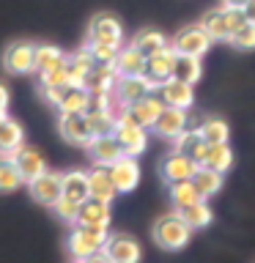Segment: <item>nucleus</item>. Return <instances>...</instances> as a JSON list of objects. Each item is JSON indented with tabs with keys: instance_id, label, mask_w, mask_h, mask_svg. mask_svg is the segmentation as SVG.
I'll use <instances>...</instances> for the list:
<instances>
[{
	"instance_id": "nucleus-1",
	"label": "nucleus",
	"mask_w": 255,
	"mask_h": 263,
	"mask_svg": "<svg viewBox=\"0 0 255 263\" xmlns=\"http://www.w3.org/2000/svg\"><path fill=\"white\" fill-rule=\"evenodd\" d=\"M192 238V228L184 222L178 211H170V214H162L154 225V241L168 252H178L184 250Z\"/></svg>"
},
{
	"instance_id": "nucleus-2",
	"label": "nucleus",
	"mask_w": 255,
	"mask_h": 263,
	"mask_svg": "<svg viewBox=\"0 0 255 263\" xmlns=\"http://www.w3.org/2000/svg\"><path fill=\"white\" fill-rule=\"evenodd\" d=\"M110 236L107 228H85V225H74L69 236V252L74 260H88L90 255L102 252V247Z\"/></svg>"
},
{
	"instance_id": "nucleus-3",
	"label": "nucleus",
	"mask_w": 255,
	"mask_h": 263,
	"mask_svg": "<svg viewBox=\"0 0 255 263\" xmlns=\"http://www.w3.org/2000/svg\"><path fill=\"white\" fill-rule=\"evenodd\" d=\"M192 159L217 173H228L233 167V151H230L228 143H206V140H201L192 151Z\"/></svg>"
},
{
	"instance_id": "nucleus-4",
	"label": "nucleus",
	"mask_w": 255,
	"mask_h": 263,
	"mask_svg": "<svg viewBox=\"0 0 255 263\" xmlns=\"http://www.w3.org/2000/svg\"><path fill=\"white\" fill-rule=\"evenodd\" d=\"M154 90H156V85L145 77V74L118 77V80H115V88H113V102H118V104H121V110H123V107L135 104L137 99H143V96H148V93H154Z\"/></svg>"
},
{
	"instance_id": "nucleus-5",
	"label": "nucleus",
	"mask_w": 255,
	"mask_h": 263,
	"mask_svg": "<svg viewBox=\"0 0 255 263\" xmlns=\"http://www.w3.org/2000/svg\"><path fill=\"white\" fill-rule=\"evenodd\" d=\"M162 110H165V102L159 99V93L154 90V93L137 99L135 104L123 107V110H121V118L137 123V126H143V129H151L154 123H156V118H159Z\"/></svg>"
},
{
	"instance_id": "nucleus-6",
	"label": "nucleus",
	"mask_w": 255,
	"mask_h": 263,
	"mask_svg": "<svg viewBox=\"0 0 255 263\" xmlns=\"http://www.w3.org/2000/svg\"><path fill=\"white\" fill-rule=\"evenodd\" d=\"M58 132H61V137L66 143L82 145V148H88L90 140H94V129H90L85 112H61V118H58Z\"/></svg>"
},
{
	"instance_id": "nucleus-7",
	"label": "nucleus",
	"mask_w": 255,
	"mask_h": 263,
	"mask_svg": "<svg viewBox=\"0 0 255 263\" xmlns=\"http://www.w3.org/2000/svg\"><path fill=\"white\" fill-rule=\"evenodd\" d=\"M102 252L113 263H140V258H143V247L129 233H110L104 247H102Z\"/></svg>"
},
{
	"instance_id": "nucleus-8",
	"label": "nucleus",
	"mask_w": 255,
	"mask_h": 263,
	"mask_svg": "<svg viewBox=\"0 0 255 263\" xmlns=\"http://www.w3.org/2000/svg\"><path fill=\"white\" fill-rule=\"evenodd\" d=\"M211 44H214V41L209 39V33H206L201 25L181 28L176 36H173V41H170V47L176 49V52H181V55H197V58H203L206 52H209Z\"/></svg>"
},
{
	"instance_id": "nucleus-9",
	"label": "nucleus",
	"mask_w": 255,
	"mask_h": 263,
	"mask_svg": "<svg viewBox=\"0 0 255 263\" xmlns=\"http://www.w3.org/2000/svg\"><path fill=\"white\" fill-rule=\"evenodd\" d=\"M113 135H115V140H118L123 156H135L137 159V156L145 151V145H148V129L137 126V123H132L126 118H118Z\"/></svg>"
},
{
	"instance_id": "nucleus-10",
	"label": "nucleus",
	"mask_w": 255,
	"mask_h": 263,
	"mask_svg": "<svg viewBox=\"0 0 255 263\" xmlns=\"http://www.w3.org/2000/svg\"><path fill=\"white\" fill-rule=\"evenodd\" d=\"M28 186H30V197H33V200L52 209V205L61 200V195H63V173L44 170L39 178L28 181Z\"/></svg>"
},
{
	"instance_id": "nucleus-11",
	"label": "nucleus",
	"mask_w": 255,
	"mask_h": 263,
	"mask_svg": "<svg viewBox=\"0 0 255 263\" xmlns=\"http://www.w3.org/2000/svg\"><path fill=\"white\" fill-rule=\"evenodd\" d=\"M3 66L11 74H28L36 69V44L33 41H14L3 52Z\"/></svg>"
},
{
	"instance_id": "nucleus-12",
	"label": "nucleus",
	"mask_w": 255,
	"mask_h": 263,
	"mask_svg": "<svg viewBox=\"0 0 255 263\" xmlns=\"http://www.w3.org/2000/svg\"><path fill=\"white\" fill-rule=\"evenodd\" d=\"M88 41H104V44H121L123 41V25L115 14L99 11L88 25Z\"/></svg>"
},
{
	"instance_id": "nucleus-13",
	"label": "nucleus",
	"mask_w": 255,
	"mask_h": 263,
	"mask_svg": "<svg viewBox=\"0 0 255 263\" xmlns=\"http://www.w3.org/2000/svg\"><path fill=\"white\" fill-rule=\"evenodd\" d=\"M197 167H201V164H197L189 154L173 151V154H168V156L162 159L159 173H162V178L168 181V184H176V181H189V178L195 176Z\"/></svg>"
},
{
	"instance_id": "nucleus-14",
	"label": "nucleus",
	"mask_w": 255,
	"mask_h": 263,
	"mask_svg": "<svg viewBox=\"0 0 255 263\" xmlns=\"http://www.w3.org/2000/svg\"><path fill=\"white\" fill-rule=\"evenodd\" d=\"M156 93H159V99L165 102V107H178V110H189L195 102V93H192V85L184 80H165L159 88H156Z\"/></svg>"
},
{
	"instance_id": "nucleus-15",
	"label": "nucleus",
	"mask_w": 255,
	"mask_h": 263,
	"mask_svg": "<svg viewBox=\"0 0 255 263\" xmlns=\"http://www.w3.org/2000/svg\"><path fill=\"white\" fill-rule=\"evenodd\" d=\"M173 66H176V49L168 44L165 49H159V52H154V55L145 58V71L143 74L154 82L156 88H159L165 80L173 77Z\"/></svg>"
},
{
	"instance_id": "nucleus-16",
	"label": "nucleus",
	"mask_w": 255,
	"mask_h": 263,
	"mask_svg": "<svg viewBox=\"0 0 255 263\" xmlns=\"http://www.w3.org/2000/svg\"><path fill=\"white\" fill-rule=\"evenodd\" d=\"M107 170H110V178L118 192H132L140 184V164L135 162V156H121Z\"/></svg>"
},
{
	"instance_id": "nucleus-17",
	"label": "nucleus",
	"mask_w": 255,
	"mask_h": 263,
	"mask_svg": "<svg viewBox=\"0 0 255 263\" xmlns=\"http://www.w3.org/2000/svg\"><path fill=\"white\" fill-rule=\"evenodd\" d=\"M11 159L16 162V167H20V173H22L25 181L39 178L41 173L47 170V159L41 156V151H39V148H33V145H25V143L11 154Z\"/></svg>"
},
{
	"instance_id": "nucleus-18",
	"label": "nucleus",
	"mask_w": 255,
	"mask_h": 263,
	"mask_svg": "<svg viewBox=\"0 0 255 263\" xmlns=\"http://www.w3.org/2000/svg\"><path fill=\"white\" fill-rule=\"evenodd\" d=\"M74 225H85V228H110V203L88 197L80 203L77 222Z\"/></svg>"
},
{
	"instance_id": "nucleus-19",
	"label": "nucleus",
	"mask_w": 255,
	"mask_h": 263,
	"mask_svg": "<svg viewBox=\"0 0 255 263\" xmlns=\"http://www.w3.org/2000/svg\"><path fill=\"white\" fill-rule=\"evenodd\" d=\"M88 186H90V197L104 200V203H113L115 195H118V189H115L113 178H110V170L104 164H94L88 170Z\"/></svg>"
},
{
	"instance_id": "nucleus-20",
	"label": "nucleus",
	"mask_w": 255,
	"mask_h": 263,
	"mask_svg": "<svg viewBox=\"0 0 255 263\" xmlns=\"http://www.w3.org/2000/svg\"><path fill=\"white\" fill-rule=\"evenodd\" d=\"M115 80H118V74H115V66L113 63H96L94 69L88 71L82 88H85L88 93H113Z\"/></svg>"
},
{
	"instance_id": "nucleus-21",
	"label": "nucleus",
	"mask_w": 255,
	"mask_h": 263,
	"mask_svg": "<svg viewBox=\"0 0 255 263\" xmlns=\"http://www.w3.org/2000/svg\"><path fill=\"white\" fill-rule=\"evenodd\" d=\"M151 129H154L159 137L173 140L176 135H181V132L187 129V110H178V107H165Z\"/></svg>"
},
{
	"instance_id": "nucleus-22",
	"label": "nucleus",
	"mask_w": 255,
	"mask_h": 263,
	"mask_svg": "<svg viewBox=\"0 0 255 263\" xmlns=\"http://www.w3.org/2000/svg\"><path fill=\"white\" fill-rule=\"evenodd\" d=\"M88 151H90L94 164H104V167H110L115 159H121V156H123L115 135H99V137H94V140H90V145H88Z\"/></svg>"
},
{
	"instance_id": "nucleus-23",
	"label": "nucleus",
	"mask_w": 255,
	"mask_h": 263,
	"mask_svg": "<svg viewBox=\"0 0 255 263\" xmlns=\"http://www.w3.org/2000/svg\"><path fill=\"white\" fill-rule=\"evenodd\" d=\"M94 66H96V61H94V55H90L88 47L66 55V77H69V85H82Z\"/></svg>"
},
{
	"instance_id": "nucleus-24",
	"label": "nucleus",
	"mask_w": 255,
	"mask_h": 263,
	"mask_svg": "<svg viewBox=\"0 0 255 263\" xmlns=\"http://www.w3.org/2000/svg\"><path fill=\"white\" fill-rule=\"evenodd\" d=\"M201 28L209 33L211 41H228V39H230L228 8H225V6H217V8H211V11H206L203 20H201Z\"/></svg>"
},
{
	"instance_id": "nucleus-25",
	"label": "nucleus",
	"mask_w": 255,
	"mask_h": 263,
	"mask_svg": "<svg viewBox=\"0 0 255 263\" xmlns=\"http://www.w3.org/2000/svg\"><path fill=\"white\" fill-rule=\"evenodd\" d=\"M115 74L118 77H132V74H143L145 71V55L137 47H121L115 55Z\"/></svg>"
},
{
	"instance_id": "nucleus-26",
	"label": "nucleus",
	"mask_w": 255,
	"mask_h": 263,
	"mask_svg": "<svg viewBox=\"0 0 255 263\" xmlns=\"http://www.w3.org/2000/svg\"><path fill=\"white\" fill-rule=\"evenodd\" d=\"M25 143V132L22 126L16 123L14 118H0V154L3 156H11L16 148Z\"/></svg>"
},
{
	"instance_id": "nucleus-27",
	"label": "nucleus",
	"mask_w": 255,
	"mask_h": 263,
	"mask_svg": "<svg viewBox=\"0 0 255 263\" xmlns=\"http://www.w3.org/2000/svg\"><path fill=\"white\" fill-rule=\"evenodd\" d=\"M225 173H217V170H211V167H197L195 170V176H192V184L197 186V192H201V197L203 200H209L211 195H217L220 189H222V184H225Z\"/></svg>"
},
{
	"instance_id": "nucleus-28",
	"label": "nucleus",
	"mask_w": 255,
	"mask_h": 263,
	"mask_svg": "<svg viewBox=\"0 0 255 263\" xmlns=\"http://www.w3.org/2000/svg\"><path fill=\"white\" fill-rule=\"evenodd\" d=\"M173 77H176V80H184V82H189V85H195V82L203 77V63H201V58H197V55H181V52H176Z\"/></svg>"
},
{
	"instance_id": "nucleus-29",
	"label": "nucleus",
	"mask_w": 255,
	"mask_h": 263,
	"mask_svg": "<svg viewBox=\"0 0 255 263\" xmlns=\"http://www.w3.org/2000/svg\"><path fill=\"white\" fill-rule=\"evenodd\" d=\"M63 195L71 200H88L90 197V186H88V173L85 170H69L63 173Z\"/></svg>"
},
{
	"instance_id": "nucleus-30",
	"label": "nucleus",
	"mask_w": 255,
	"mask_h": 263,
	"mask_svg": "<svg viewBox=\"0 0 255 263\" xmlns=\"http://www.w3.org/2000/svg\"><path fill=\"white\" fill-rule=\"evenodd\" d=\"M90 104V93L82 85H66L61 102H58V110L61 112H88Z\"/></svg>"
},
{
	"instance_id": "nucleus-31",
	"label": "nucleus",
	"mask_w": 255,
	"mask_h": 263,
	"mask_svg": "<svg viewBox=\"0 0 255 263\" xmlns=\"http://www.w3.org/2000/svg\"><path fill=\"white\" fill-rule=\"evenodd\" d=\"M197 200H203V197H201V192H197V186L192 184V178L170 184V203H173V209H176V211L187 209V205H192Z\"/></svg>"
},
{
	"instance_id": "nucleus-32",
	"label": "nucleus",
	"mask_w": 255,
	"mask_h": 263,
	"mask_svg": "<svg viewBox=\"0 0 255 263\" xmlns=\"http://www.w3.org/2000/svg\"><path fill=\"white\" fill-rule=\"evenodd\" d=\"M168 44H170V41L165 39V33L154 30V28H143L135 39H132V47H137L145 58H148V55H154V52H159V49H165Z\"/></svg>"
},
{
	"instance_id": "nucleus-33",
	"label": "nucleus",
	"mask_w": 255,
	"mask_h": 263,
	"mask_svg": "<svg viewBox=\"0 0 255 263\" xmlns=\"http://www.w3.org/2000/svg\"><path fill=\"white\" fill-rule=\"evenodd\" d=\"M25 184L20 167H16V162L11 156H3L0 154V192H14V189H20Z\"/></svg>"
},
{
	"instance_id": "nucleus-34",
	"label": "nucleus",
	"mask_w": 255,
	"mask_h": 263,
	"mask_svg": "<svg viewBox=\"0 0 255 263\" xmlns=\"http://www.w3.org/2000/svg\"><path fill=\"white\" fill-rule=\"evenodd\" d=\"M58 66H66V52L58 49L52 44H36V69L33 71H47V69H58Z\"/></svg>"
},
{
	"instance_id": "nucleus-35",
	"label": "nucleus",
	"mask_w": 255,
	"mask_h": 263,
	"mask_svg": "<svg viewBox=\"0 0 255 263\" xmlns=\"http://www.w3.org/2000/svg\"><path fill=\"white\" fill-rule=\"evenodd\" d=\"M178 214L184 217V222H187V225L192 228V230L209 228V225H211V217H214L206 200H197V203H192V205H187V209H181Z\"/></svg>"
},
{
	"instance_id": "nucleus-36",
	"label": "nucleus",
	"mask_w": 255,
	"mask_h": 263,
	"mask_svg": "<svg viewBox=\"0 0 255 263\" xmlns=\"http://www.w3.org/2000/svg\"><path fill=\"white\" fill-rule=\"evenodd\" d=\"M85 115H88L90 129H94V137H99V135H113L121 112H115V110H88Z\"/></svg>"
},
{
	"instance_id": "nucleus-37",
	"label": "nucleus",
	"mask_w": 255,
	"mask_h": 263,
	"mask_svg": "<svg viewBox=\"0 0 255 263\" xmlns=\"http://www.w3.org/2000/svg\"><path fill=\"white\" fill-rule=\"evenodd\" d=\"M197 129H201V137L206 143H228L230 137V126L222 118H206Z\"/></svg>"
},
{
	"instance_id": "nucleus-38",
	"label": "nucleus",
	"mask_w": 255,
	"mask_h": 263,
	"mask_svg": "<svg viewBox=\"0 0 255 263\" xmlns=\"http://www.w3.org/2000/svg\"><path fill=\"white\" fill-rule=\"evenodd\" d=\"M201 140H203V137H201V129H184L181 135L173 137L170 143H173V151H181V154H189V156H192L195 145L201 143Z\"/></svg>"
},
{
	"instance_id": "nucleus-39",
	"label": "nucleus",
	"mask_w": 255,
	"mask_h": 263,
	"mask_svg": "<svg viewBox=\"0 0 255 263\" xmlns=\"http://www.w3.org/2000/svg\"><path fill=\"white\" fill-rule=\"evenodd\" d=\"M85 47L90 49L96 63H115V55L121 49V44H104V41H88Z\"/></svg>"
},
{
	"instance_id": "nucleus-40",
	"label": "nucleus",
	"mask_w": 255,
	"mask_h": 263,
	"mask_svg": "<svg viewBox=\"0 0 255 263\" xmlns=\"http://www.w3.org/2000/svg\"><path fill=\"white\" fill-rule=\"evenodd\" d=\"M52 211H55V217H58V219H63V222H69V225H74V222H77L80 203H77V200H71V197H66V195H61V200L52 205Z\"/></svg>"
},
{
	"instance_id": "nucleus-41",
	"label": "nucleus",
	"mask_w": 255,
	"mask_h": 263,
	"mask_svg": "<svg viewBox=\"0 0 255 263\" xmlns=\"http://www.w3.org/2000/svg\"><path fill=\"white\" fill-rule=\"evenodd\" d=\"M236 49H255V25L244 22L239 30H233V36L228 39Z\"/></svg>"
},
{
	"instance_id": "nucleus-42",
	"label": "nucleus",
	"mask_w": 255,
	"mask_h": 263,
	"mask_svg": "<svg viewBox=\"0 0 255 263\" xmlns=\"http://www.w3.org/2000/svg\"><path fill=\"white\" fill-rule=\"evenodd\" d=\"M69 77H66V66H58V69H47V71H39V85L41 88H49V85H66Z\"/></svg>"
},
{
	"instance_id": "nucleus-43",
	"label": "nucleus",
	"mask_w": 255,
	"mask_h": 263,
	"mask_svg": "<svg viewBox=\"0 0 255 263\" xmlns=\"http://www.w3.org/2000/svg\"><path fill=\"white\" fill-rule=\"evenodd\" d=\"M242 14H244V22L255 25V0H247V3L242 6Z\"/></svg>"
},
{
	"instance_id": "nucleus-44",
	"label": "nucleus",
	"mask_w": 255,
	"mask_h": 263,
	"mask_svg": "<svg viewBox=\"0 0 255 263\" xmlns=\"http://www.w3.org/2000/svg\"><path fill=\"white\" fill-rule=\"evenodd\" d=\"M8 88L3 85V82H0V112H6V107H8Z\"/></svg>"
},
{
	"instance_id": "nucleus-45",
	"label": "nucleus",
	"mask_w": 255,
	"mask_h": 263,
	"mask_svg": "<svg viewBox=\"0 0 255 263\" xmlns=\"http://www.w3.org/2000/svg\"><path fill=\"white\" fill-rule=\"evenodd\" d=\"M85 263H113V260H110V258H107V255H104V252H96V255H90V258H88Z\"/></svg>"
},
{
	"instance_id": "nucleus-46",
	"label": "nucleus",
	"mask_w": 255,
	"mask_h": 263,
	"mask_svg": "<svg viewBox=\"0 0 255 263\" xmlns=\"http://www.w3.org/2000/svg\"><path fill=\"white\" fill-rule=\"evenodd\" d=\"M247 3V0H222V6H225V8H242Z\"/></svg>"
},
{
	"instance_id": "nucleus-47",
	"label": "nucleus",
	"mask_w": 255,
	"mask_h": 263,
	"mask_svg": "<svg viewBox=\"0 0 255 263\" xmlns=\"http://www.w3.org/2000/svg\"><path fill=\"white\" fill-rule=\"evenodd\" d=\"M71 263H85V260H71Z\"/></svg>"
},
{
	"instance_id": "nucleus-48",
	"label": "nucleus",
	"mask_w": 255,
	"mask_h": 263,
	"mask_svg": "<svg viewBox=\"0 0 255 263\" xmlns=\"http://www.w3.org/2000/svg\"><path fill=\"white\" fill-rule=\"evenodd\" d=\"M3 115H6V112H0V118H3Z\"/></svg>"
}]
</instances>
